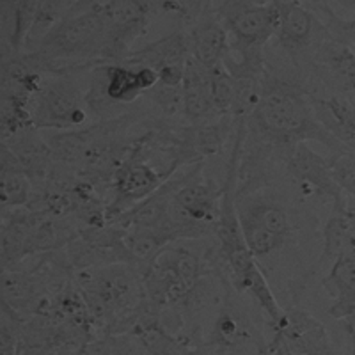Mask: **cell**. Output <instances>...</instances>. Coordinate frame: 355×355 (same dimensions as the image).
I'll list each match as a JSON object with an SVG mask.
<instances>
[{"instance_id":"4316f807","label":"cell","mask_w":355,"mask_h":355,"mask_svg":"<svg viewBox=\"0 0 355 355\" xmlns=\"http://www.w3.org/2000/svg\"><path fill=\"white\" fill-rule=\"evenodd\" d=\"M49 355H80V350H77V348H57V350L50 352Z\"/></svg>"},{"instance_id":"277c9868","label":"cell","mask_w":355,"mask_h":355,"mask_svg":"<svg viewBox=\"0 0 355 355\" xmlns=\"http://www.w3.org/2000/svg\"><path fill=\"white\" fill-rule=\"evenodd\" d=\"M107 25L101 9L82 11L55 24L46 36L40 41L33 55L37 62L52 71L55 61H77L96 59L103 62Z\"/></svg>"},{"instance_id":"8992f818","label":"cell","mask_w":355,"mask_h":355,"mask_svg":"<svg viewBox=\"0 0 355 355\" xmlns=\"http://www.w3.org/2000/svg\"><path fill=\"white\" fill-rule=\"evenodd\" d=\"M224 27L242 52L263 50L277 33L281 12L277 0H231L220 9Z\"/></svg>"},{"instance_id":"ac0fdd59","label":"cell","mask_w":355,"mask_h":355,"mask_svg":"<svg viewBox=\"0 0 355 355\" xmlns=\"http://www.w3.org/2000/svg\"><path fill=\"white\" fill-rule=\"evenodd\" d=\"M322 256H320L316 268L329 265L332 266L336 259L341 256L354 252L355 250V214L348 210V206L343 208H332V215L329 217L325 230H323Z\"/></svg>"},{"instance_id":"52a82bcc","label":"cell","mask_w":355,"mask_h":355,"mask_svg":"<svg viewBox=\"0 0 355 355\" xmlns=\"http://www.w3.org/2000/svg\"><path fill=\"white\" fill-rule=\"evenodd\" d=\"M167 178L160 173L150 162L128 155L121 166L117 167L112 178V201L107 205L105 217L107 224L116 220L121 214L130 210L132 206L141 202L155 190L160 189Z\"/></svg>"},{"instance_id":"8fae6325","label":"cell","mask_w":355,"mask_h":355,"mask_svg":"<svg viewBox=\"0 0 355 355\" xmlns=\"http://www.w3.org/2000/svg\"><path fill=\"white\" fill-rule=\"evenodd\" d=\"M210 71L199 64L194 57H190L187 62L185 77H183V117L192 125L211 121L222 117L217 112L211 98L210 89Z\"/></svg>"},{"instance_id":"3957f363","label":"cell","mask_w":355,"mask_h":355,"mask_svg":"<svg viewBox=\"0 0 355 355\" xmlns=\"http://www.w3.org/2000/svg\"><path fill=\"white\" fill-rule=\"evenodd\" d=\"M222 190L202 176V162L182 173L167 230L178 240H196L217 231Z\"/></svg>"},{"instance_id":"f1b7e54d","label":"cell","mask_w":355,"mask_h":355,"mask_svg":"<svg viewBox=\"0 0 355 355\" xmlns=\"http://www.w3.org/2000/svg\"><path fill=\"white\" fill-rule=\"evenodd\" d=\"M352 116H354V121H355V98H352Z\"/></svg>"},{"instance_id":"484cf974","label":"cell","mask_w":355,"mask_h":355,"mask_svg":"<svg viewBox=\"0 0 355 355\" xmlns=\"http://www.w3.org/2000/svg\"><path fill=\"white\" fill-rule=\"evenodd\" d=\"M345 325H347V331L352 338V355H355V316L345 320Z\"/></svg>"},{"instance_id":"7402d4cb","label":"cell","mask_w":355,"mask_h":355,"mask_svg":"<svg viewBox=\"0 0 355 355\" xmlns=\"http://www.w3.org/2000/svg\"><path fill=\"white\" fill-rule=\"evenodd\" d=\"M210 89L217 112L220 116H231L236 98V82L224 64L210 71Z\"/></svg>"},{"instance_id":"5bb4252c","label":"cell","mask_w":355,"mask_h":355,"mask_svg":"<svg viewBox=\"0 0 355 355\" xmlns=\"http://www.w3.org/2000/svg\"><path fill=\"white\" fill-rule=\"evenodd\" d=\"M190 59L189 36L183 34H169L155 43L146 44L141 50L128 53L125 61L132 66H148L160 73L162 69L187 66Z\"/></svg>"},{"instance_id":"44dd1931","label":"cell","mask_w":355,"mask_h":355,"mask_svg":"<svg viewBox=\"0 0 355 355\" xmlns=\"http://www.w3.org/2000/svg\"><path fill=\"white\" fill-rule=\"evenodd\" d=\"M240 215V226H242L243 240H245L249 250L254 254V258H265L275 252L277 249L284 245L286 239L279 236V234L272 233L270 230H266L263 224H259L254 217L243 214L239 210Z\"/></svg>"},{"instance_id":"cb8c5ba5","label":"cell","mask_w":355,"mask_h":355,"mask_svg":"<svg viewBox=\"0 0 355 355\" xmlns=\"http://www.w3.org/2000/svg\"><path fill=\"white\" fill-rule=\"evenodd\" d=\"M151 103L166 117L183 116V87L182 85L157 84L150 93Z\"/></svg>"},{"instance_id":"ba28073f","label":"cell","mask_w":355,"mask_h":355,"mask_svg":"<svg viewBox=\"0 0 355 355\" xmlns=\"http://www.w3.org/2000/svg\"><path fill=\"white\" fill-rule=\"evenodd\" d=\"M272 345L283 343L288 350L300 355H336L327 329L307 311L290 307L283 322L272 325Z\"/></svg>"},{"instance_id":"f546056e","label":"cell","mask_w":355,"mask_h":355,"mask_svg":"<svg viewBox=\"0 0 355 355\" xmlns=\"http://www.w3.org/2000/svg\"><path fill=\"white\" fill-rule=\"evenodd\" d=\"M286 354H288V355H300V354H295V352H291V350H288V348H286Z\"/></svg>"},{"instance_id":"4fadbf2b","label":"cell","mask_w":355,"mask_h":355,"mask_svg":"<svg viewBox=\"0 0 355 355\" xmlns=\"http://www.w3.org/2000/svg\"><path fill=\"white\" fill-rule=\"evenodd\" d=\"M277 6L279 12H281L277 27L279 41L288 50V53L297 59L300 52L311 46L318 24H316L313 12L307 11L297 0H279Z\"/></svg>"},{"instance_id":"ffe728a7","label":"cell","mask_w":355,"mask_h":355,"mask_svg":"<svg viewBox=\"0 0 355 355\" xmlns=\"http://www.w3.org/2000/svg\"><path fill=\"white\" fill-rule=\"evenodd\" d=\"M239 210L254 217L272 233L288 239L291 233V220L284 206L266 198H249L239 202Z\"/></svg>"},{"instance_id":"d6986e66","label":"cell","mask_w":355,"mask_h":355,"mask_svg":"<svg viewBox=\"0 0 355 355\" xmlns=\"http://www.w3.org/2000/svg\"><path fill=\"white\" fill-rule=\"evenodd\" d=\"M318 59L334 80L355 93V52L348 44L331 37V41L323 43L318 49Z\"/></svg>"},{"instance_id":"9c48e42d","label":"cell","mask_w":355,"mask_h":355,"mask_svg":"<svg viewBox=\"0 0 355 355\" xmlns=\"http://www.w3.org/2000/svg\"><path fill=\"white\" fill-rule=\"evenodd\" d=\"M286 169L295 182L315 190L316 196H323L332 201V208L347 206L345 192L331 169V158L322 157L315 150H311L307 142H299L290 150Z\"/></svg>"},{"instance_id":"30bf717a","label":"cell","mask_w":355,"mask_h":355,"mask_svg":"<svg viewBox=\"0 0 355 355\" xmlns=\"http://www.w3.org/2000/svg\"><path fill=\"white\" fill-rule=\"evenodd\" d=\"M182 182V173L174 174L167 180L153 194L142 199L130 210L121 214L110 224L121 230H133V227H166L171 218V206H173L174 192Z\"/></svg>"},{"instance_id":"7c38bea8","label":"cell","mask_w":355,"mask_h":355,"mask_svg":"<svg viewBox=\"0 0 355 355\" xmlns=\"http://www.w3.org/2000/svg\"><path fill=\"white\" fill-rule=\"evenodd\" d=\"M256 334L250 320L247 318L245 313L240 309L231 295H226V300L220 306L217 318L211 325L210 339L206 343L214 345L230 354H236L242 347L249 345L250 341H256Z\"/></svg>"},{"instance_id":"83f0119b","label":"cell","mask_w":355,"mask_h":355,"mask_svg":"<svg viewBox=\"0 0 355 355\" xmlns=\"http://www.w3.org/2000/svg\"><path fill=\"white\" fill-rule=\"evenodd\" d=\"M336 2L347 11H355V0H336Z\"/></svg>"},{"instance_id":"9a60e30c","label":"cell","mask_w":355,"mask_h":355,"mask_svg":"<svg viewBox=\"0 0 355 355\" xmlns=\"http://www.w3.org/2000/svg\"><path fill=\"white\" fill-rule=\"evenodd\" d=\"M323 286L334 299L329 315L336 320H348L355 316V250L336 259L329 268Z\"/></svg>"},{"instance_id":"d4e9b609","label":"cell","mask_w":355,"mask_h":355,"mask_svg":"<svg viewBox=\"0 0 355 355\" xmlns=\"http://www.w3.org/2000/svg\"><path fill=\"white\" fill-rule=\"evenodd\" d=\"M331 169L341 190L355 199V153H336L331 158Z\"/></svg>"},{"instance_id":"7a4b0ae2","label":"cell","mask_w":355,"mask_h":355,"mask_svg":"<svg viewBox=\"0 0 355 355\" xmlns=\"http://www.w3.org/2000/svg\"><path fill=\"white\" fill-rule=\"evenodd\" d=\"M158 84V73L148 66L126 62H98L85 84L89 114L100 121L119 117L117 110L132 105Z\"/></svg>"},{"instance_id":"2e32d148","label":"cell","mask_w":355,"mask_h":355,"mask_svg":"<svg viewBox=\"0 0 355 355\" xmlns=\"http://www.w3.org/2000/svg\"><path fill=\"white\" fill-rule=\"evenodd\" d=\"M189 43L190 57L208 69L220 66L230 53L226 27L214 18L199 20L190 33Z\"/></svg>"},{"instance_id":"603a6c76","label":"cell","mask_w":355,"mask_h":355,"mask_svg":"<svg viewBox=\"0 0 355 355\" xmlns=\"http://www.w3.org/2000/svg\"><path fill=\"white\" fill-rule=\"evenodd\" d=\"M25 318L2 302L0 313V355H18Z\"/></svg>"},{"instance_id":"6da1fadb","label":"cell","mask_w":355,"mask_h":355,"mask_svg":"<svg viewBox=\"0 0 355 355\" xmlns=\"http://www.w3.org/2000/svg\"><path fill=\"white\" fill-rule=\"evenodd\" d=\"M268 144L293 148L299 142L315 141L336 153L347 151L331 132L316 119L311 94L300 84L288 78L266 75L263 77L258 107L247 119Z\"/></svg>"},{"instance_id":"5b68a950","label":"cell","mask_w":355,"mask_h":355,"mask_svg":"<svg viewBox=\"0 0 355 355\" xmlns=\"http://www.w3.org/2000/svg\"><path fill=\"white\" fill-rule=\"evenodd\" d=\"M78 68L80 64L59 68L52 78H44L31 100L34 128L66 132L87 123L91 114L85 103L84 85L75 75Z\"/></svg>"},{"instance_id":"e0dca14e","label":"cell","mask_w":355,"mask_h":355,"mask_svg":"<svg viewBox=\"0 0 355 355\" xmlns=\"http://www.w3.org/2000/svg\"><path fill=\"white\" fill-rule=\"evenodd\" d=\"M34 182L8 146L2 144V169H0V201L4 211L28 208L34 199Z\"/></svg>"}]
</instances>
